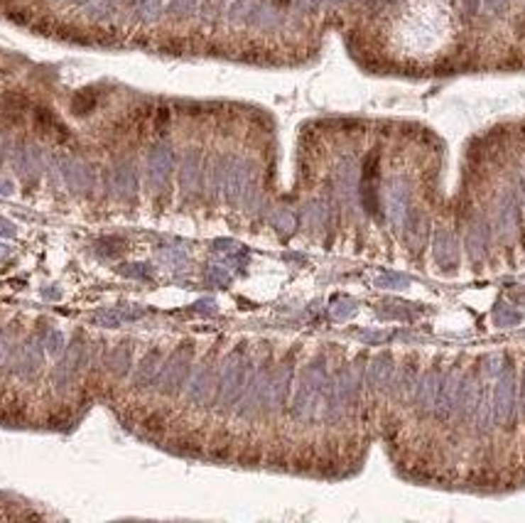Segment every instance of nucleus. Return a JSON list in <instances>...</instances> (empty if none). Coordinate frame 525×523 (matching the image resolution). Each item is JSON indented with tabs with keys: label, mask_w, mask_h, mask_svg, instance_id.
Masks as SVG:
<instances>
[{
	"label": "nucleus",
	"mask_w": 525,
	"mask_h": 523,
	"mask_svg": "<svg viewBox=\"0 0 525 523\" xmlns=\"http://www.w3.org/2000/svg\"><path fill=\"white\" fill-rule=\"evenodd\" d=\"M326 386H329V376H326L324 361L321 359L312 361V364L302 371L297 393H294V398H292V418L299 420V423L312 420L314 413L321 408L319 400L324 396Z\"/></svg>",
	"instance_id": "obj_1"
},
{
	"label": "nucleus",
	"mask_w": 525,
	"mask_h": 523,
	"mask_svg": "<svg viewBox=\"0 0 525 523\" xmlns=\"http://www.w3.org/2000/svg\"><path fill=\"white\" fill-rule=\"evenodd\" d=\"M248 361H245L243 351H233L228 354V359L223 361L221 373H219L216 383V403L221 408H231L243 396L245 381H248Z\"/></svg>",
	"instance_id": "obj_2"
},
{
	"label": "nucleus",
	"mask_w": 525,
	"mask_h": 523,
	"mask_svg": "<svg viewBox=\"0 0 525 523\" xmlns=\"http://www.w3.org/2000/svg\"><path fill=\"white\" fill-rule=\"evenodd\" d=\"M189 366H192V346L184 344L162 364L158 378V391L162 396H175L184 386L187 376H189Z\"/></svg>",
	"instance_id": "obj_3"
},
{
	"label": "nucleus",
	"mask_w": 525,
	"mask_h": 523,
	"mask_svg": "<svg viewBox=\"0 0 525 523\" xmlns=\"http://www.w3.org/2000/svg\"><path fill=\"white\" fill-rule=\"evenodd\" d=\"M87 364V346L82 339H74L72 344L64 349V356L57 361L55 373H52V381H55L57 393H67L69 388L77 381L79 369Z\"/></svg>",
	"instance_id": "obj_4"
},
{
	"label": "nucleus",
	"mask_w": 525,
	"mask_h": 523,
	"mask_svg": "<svg viewBox=\"0 0 525 523\" xmlns=\"http://www.w3.org/2000/svg\"><path fill=\"white\" fill-rule=\"evenodd\" d=\"M172 170H175V150L170 143H158V145L150 148L145 172H148V182L155 192L167 189Z\"/></svg>",
	"instance_id": "obj_5"
},
{
	"label": "nucleus",
	"mask_w": 525,
	"mask_h": 523,
	"mask_svg": "<svg viewBox=\"0 0 525 523\" xmlns=\"http://www.w3.org/2000/svg\"><path fill=\"white\" fill-rule=\"evenodd\" d=\"M57 170L62 175L64 185L74 192V194H87V192L94 189V180L96 172L89 163L79 158H59L57 160Z\"/></svg>",
	"instance_id": "obj_6"
},
{
	"label": "nucleus",
	"mask_w": 525,
	"mask_h": 523,
	"mask_svg": "<svg viewBox=\"0 0 525 523\" xmlns=\"http://www.w3.org/2000/svg\"><path fill=\"white\" fill-rule=\"evenodd\" d=\"M42 361H45V346H42V339H28L18 351L13 354V373L25 381L35 378L42 369Z\"/></svg>",
	"instance_id": "obj_7"
},
{
	"label": "nucleus",
	"mask_w": 525,
	"mask_h": 523,
	"mask_svg": "<svg viewBox=\"0 0 525 523\" xmlns=\"http://www.w3.org/2000/svg\"><path fill=\"white\" fill-rule=\"evenodd\" d=\"M13 165L25 182H35L45 170V150L35 143H20L13 153Z\"/></svg>",
	"instance_id": "obj_8"
},
{
	"label": "nucleus",
	"mask_w": 525,
	"mask_h": 523,
	"mask_svg": "<svg viewBox=\"0 0 525 523\" xmlns=\"http://www.w3.org/2000/svg\"><path fill=\"white\" fill-rule=\"evenodd\" d=\"M248 185H250V165L245 160L228 158L226 175H223V192H226L228 202L238 204L248 194Z\"/></svg>",
	"instance_id": "obj_9"
},
{
	"label": "nucleus",
	"mask_w": 525,
	"mask_h": 523,
	"mask_svg": "<svg viewBox=\"0 0 525 523\" xmlns=\"http://www.w3.org/2000/svg\"><path fill=\"white\" fill-rule=\"evenodd\" d=\"M109 187L123 202H131L138 194V170L133 160H118L109 172Z\"/></svg>",
	"instance_id": "obj_10"
},
{
	"label": "nucleus",
	"mask_w": 525,
	"mask_h": 523,
	"mask_svg": "<svg viewBox=\"0 0 525 523\" xmlns=\"http://www.w3.org/2000/svg\"><path fill=\"white\" fill-rule=\"evenodd\" d=\"M214 386H216L214 366H211V361H204V364L194 371V376L189 378V383H187V391H184L187 403H189V405L206 403V400L211 398V393H214Z\"/></svg>",
	"instance_id": "obj_11"
},
{
	"label": "nucleus",
	"mask_w": 525,
	"mask_h": 523,
	"mask_svg": "<svg viewBox=\"0 0 525 523\" xmlns=\"http://www.w3.org/2000/svg\"><path fill=\"white\" fill-rule=\"evenodd\" d=\"M385 214L393 226H403L405 216L410 214L408 204V187L403 180H393L385 189Z\"/></svg>",
	"instance_id": "obj_12"
},
{
	"label": "nucleus",
	"mask_w": 525,
	"mask_h": 523,
	"mask_svg": "<svg viewBox=\"0 0 525 523\" xmlns=\"http://www.w3.org/2000/svg\"><path fill=\"white\" fill-rule=\"evenodd\" d=\"M290 383H292V364L285 361L275 369V373L267 381V398H265V408L267 410H280L287 400V393H290Z\"/></svg>",
	"instance_id": "obj_13"
},
{
	"label": "nucleus",
	"mask_w": 525,
	"mask_h": 523,
	"mask_svg": "<svg viewBox=\"0 0 525 523\" xmlns=\"http://www.w3.org/2000/svg\"><path fill=\"white\" fill-rule=\"evenodd\" d=\"M457 381H454V376H444L439 378V391H437V398H435V408H432V413H435L437 420H444L452 415V410L457 408Z\"/></svg>",
	"instance_id": "obj_14"
},
{
	"label": "nucleus",
	"mask_w": 525,
	"mask_h": 523,
	"mask_svg": "<svg viewBox=\"0 0 525 523\" xmlns=\"http://www.w3.org/2000/svg\"><path fill=\"white\" fill-rule=\"evenodd\" d=\"M199 177H201V155H199V150L189 148V150L184 153V158H182V165H179L182 189H184L187 194L194 192L197 187H199Z\"/></svg>",
	"instance_id": "obj_15"
},
{
	"label": "nucleus",
	"mask_w": 525,
	"mask_h": 523,
	"mask_svg": "<svg viewBox=\"0 0 525 523\" xmlns=\"http://www.w3.org/2000/svg\"><path fill=\"white\" fill-rule=\"evenodd\" d=\"M160 369H162V354L158 349L148 351L136 366V373H133V386L136 388H148L150 383L158 378Z\"/></svg>",
	"instance_id": "obj_16"
},
{
	"label": "nucleus",
	"mask_w": 525,
	"mask_h": 523,
	"mask_svg": "<svg viewBox=\"0 0 525 523\" xmlns=\"http://www.w3.org/2000/svg\"><path fill=\"white\" fill-rule=\"evenodd\" d=\"M390 376H393V366H390L388 356H378V359L371 361L366 371V386L371 391H385L390 383Z\"/></svg>",
	"instance_id": "obj_17"
},
{
	"label": "nucleus",
	"mask_w": 525,
	"mask_h": 523,
	"mask_svg": "<svg viewBox=\"0 0 525 523\" xmlns=\"http://www.w3.org/2000/svg\"><path fill=\"white\" fill-rule=\"evenodd\" d=\"M437 391H439V373L430 371L427 376H422L420 386H417V408H420V413H432V408H435V398H437Z\"/></svg>",
	"instance_id": "obj_18"
},
{
	"label": "nucleus",
	"mask_w": 525,
	"mask_h": 523,
	"mask_svg": "<svg viewBox=\"0 0 525 523\" xmlns=\"http://www.w3.org/2000/svg\"><path fill=\"white\" fill-rule=\"evenodd\" d=\"M35 126L40 128L45 136H52V138H57V141H69L67 126H64L50 109H37L35 111Z\"/></svg>",
	"instance_id": "obj_19"
},
{
	"label": "nucleus",
	"mask_w": 525,
	"mask_h": 523,
	"mask_svg": "<svg viewBox=\"0 0 525 523\" xmlns=\"http://www.w3.org/2000/svg\"><path fill=\"white\" fill-rule=\"evenodd\" d=\"M133 366V351L131 346H114V349L106 354V369H109L114 376L123 378Z\"/></svg>",
	"instance_id": "obj_20"
},
{
	"label": "nucleus",
	"mask_w": 525,
	"mask_h": 523,
	"mask_svg": "<svg viewBox=\"0 0 525 523\" xmlns=\"http://www.w3.org/2000/svg\"><path fill=\"white\" fill-rule=\"evenodd\" d=\"M435 253H437V260L444 265L454 263V238L449 231H437V238H435Z\"/></svg>",
	"instance_id": "obj_21"
},
{
	"label": "nucleus",
	"mask_w": 525,
	"mask_h": 523,
	"mask_svg": "<svg viewBox=\"0 0 525 523\" xmlns=\"http://www.w3.org/2000/svg\"><path fill=\"white\" fill-rule=\"evenodd\" d=\"M116 10V0H89L84 13H87L89 20H106L111 18Z\"/></svg>",
	"instance_id": "obj_22"
},
{
	"label": "nucleus",
	"mask_w": 525,
	"mask_h": 523,
	"mask_svg": "<svg viewBox=\"0 0 525 523\" xmlns=\"http://www.w3.org/2000/svg\"><path fill=\"white\" fill-rule=\"evenodd\" d=\"M123 251H126V241L118 236H104L96 241V253H99L101 258H116Z\"/></svg>",
	"instance_id": "obj_23"
},
{
	"label": "nucleus",
	"mask_w": 525,
	"mask_h": 523,
	"mask_svg": "<svg viewBox=\"0 0 525 523\" xmlns=\"http://www.w3.org/2000/svg\"><path fill=\"white\" fill-rule=\"evenodd\" d=\"M42 346H45L47 354L59 356L64 351V334L59 329H45L42 332Z\"/></svg>",
	"instance_id": "obj_24"
},
{
	"label": "nucleus",
	"mask_w": 525,
	"mask_h": 523,
	"mask_svg": "<svg viewBox=\"0 0 525 523\" xmlns=\"http://www.w3.org/2000/svg\"><path fill=\"white\" fill-rule=\"evenodd\" d=\"M326 216H329L326 202H312V204H307V209H304V219H307L309 226H321V224H326Z\"/></svg>",
	"instance_id": "obj_25"
},
{
	"label": "nucleus",
	"mask_w": 525,
	"mask_h": 523,
	"mask_svg": "<svg viewBox=\"0 0 525 523\" xmlns=\"http://www.w3.org/2000/svg\"><path fill=\"white\" fill-rule=\"evenodd\" d=\"M160 13H162V0H140L136 8V15L143 23H150V20L160 18Z\"/></svg>",
	"instance_id": "obj_26"
},
{
	"label": "nucleus",
	"mask_w": 525,
	"mask_h": 523,
	"mask_svg": "<svg viewBox=\"0 0 525 523\" xmlns=\"http://www.w3.org/2000/svg\"><path fill=\"white\" fill-rule=\"evenodd\" d=\"M158 258H160V263L170 265V268H184V265H187V253H184V251H179V248L160 251Z\"/></svg>",
	"instance_id": "obj_27"
},
{
	"label": "nucleus",
	"mask_w": 525,
	"mask_h": 523,
	"mask_svg": "<svg viewBox=\"0 0 525 523\" xmlns=\"http://www.w3.org/2000/svg\"><path fill=\"white\" fill-rule=\"evenodd\" d=\"M118 273L126 277H140V280L153 277V270H150L148 263H123V265H118Z\"/></svg>",
	"instance_id": "obj_28"
},
{
	"label": "nucleus",
	"mask_w": 525,
	"mask_h": 523,
	"mask_svg": "<svg viewBox=\"0 0 525 523\" xmlns=\"http://www.w3.org/2000/svg\"><path fill=\"white\" fill-rule=\"evenodd\" d=\"M121 322H123V317H121V312H118V309H101V312L94 314V324L106 327V329H114Z\"/></svg>",
	"instance_id": "obj_29"
},
{
	"label": "nucleus",
	"mask_w": 525,
	"mask_h": 523,
	"mask_svg": "<svg viewBox=\"0 0 525 523\" xmlns=\"http://www.w3.org/2000/svg\"><path fill=\"white\" fill-rule=\"evenodd\" d=\"M353 312H356V305L349 297H339V300L331 302V317L334 319H349Z\"/></svg>",
	"instance_id": "obj_30"
},
{
	"label": "nucleus",
	"mask_w": 525,
	"mask_h": 523,
	"mask_svg": "<svg viewBox=\"0 0 525 523\" xmlns=\"http://www.w3.org/2000/svg\"><path fill=\"white\" fill-rule=\"evenodd\" d=\"M272 224H275V229H280L282 233H290L294 231V226H297V219L290 209H280L275 216H272Z\"/></svg>",
	"instance_id": "obj_31"
},
{
	"label": "nucleus",
	"mask_w": 525,
	"mask_h": 523,
	"mask_svg": "<svg viewBox=\"0 0 525 523\" xmlns=\"http://www.w3.org/2000/svg\"><path fill=\"white\" fill-rule=\"evenodd\" d=\"M72 109H74V114H77V116L91 114V111L96 109V96L94 94H79L77 99H74Z\"/></svg>",
	"instance_id": "obj_32"
},
{
	"label": "nucleus",
	"mask_w": 525,
	"mask_h": 523,
	"mask_svg": "<svg viewBox=\"0 0 525 523\" xmlns=\"http://www.w3.org/2000/svg\"><path fill=\"white\" fill-rule=\"evenodd\" d=\"M255 8V0H238L231 5V20H248Z\"/></svg>",
	"instance_id": "obj_33"
},
{
	"label": "nucleus",
	"mask_w": 525,
	"mask_h": 523,
	"mask_svg": "<svg viewBox=\"0 0 525 523\" xmlns=\"http://www.w3.org/2000/svg\"><path fill=\"white\" fill-rule=\"evenodd\" d=\"M206 280L211 282V285H219V287L228 285V270L221 268V265H211V268L206 270Z\"/></svg>",
	"instance_id": "obj_34"
},
{
	"label": "nucleus",
	"mask_w": 525,
	"mask_h": 523,
	"mask_svg": "<svg viewBox=\"0 0 525 523\" xmlns=\"http://www.w3.org/2000/svg\"><path fill=\"white\" fill-rule=\"evenodd\" d=\"M13 341H10L8 337H0V369H5V366H10V361H13Z\"/></svg>",
	"instance_id": "obj_35"
},
{
	"label": "nucleus",
	"mask_w": 525,
	"mask_h": 523,
	"mask_svg": "<svg viewBox=\"0 0 525 523\" xmlns=\"http://www.w3.org/2000/svg\"><path fill=\"white\" fill-rule=\"evenodd\" d=\"M378 285H385V287H405V285H408V277L393 275V273H385V275L378 280Z\"/></svg>",
	"instance_id": "obj_36"
},
{
	"label": "nucleus",
	"mask_w": 525,
	"mask_h": 523,
	"mask_svg": "<svg viewBox=\"0 0 525 523\" xmlns=\"http://www.w3.org/2000/svg\"><path fill=\"white\" fill-rule=\"evenodd\" d=\"M197 0H172V5H170V13L172 15H187L192 8H194Z\"/></svg>",
	"instance_id": "obj_37"
},
{
	"label": "nucleus",
	"mask_w": 525,
	"mask_h": 523,
	"mask_svg": "<svg viewBox=\"0 0 525 523\" xmlns=\"http://www.w3.org/2000/svg\"><path fill=\"white\" fill-rule=\"evenodd\" d=\"M0 236H5V238L18 236V229H15V224L8 221V219H3V216H0Z\"/></svg>",
	"instance_id": "obj_38"
},
{
	"label": "nucleus",
	"mask_w": 525,
	"mask_h": 523,
	"mask_svg": "<svg viewBox=\"0 0 525 523\" xmlns=\"http://www.w3.org/2000/svg\"><path fill=\"white\" fill-rule=\"evenodd\" d=\"M214 307H216V302H214V300H199V302H194L197 312H204V314L214 312Z\"/></svg>",
	"instance_id": "obj_39"
},
{
	"label": "nucleus",
	"mask_w": 525,
	"mask_h": 523,
	"mask_svg": "<svg viewBox=\"0 0 525 523\" xmlns=\"http://www.w3.org/2000/svg\"><path fill=\"white\" fill-rule=\"evenodd\" d=\"M13 189H15V187H13L10 180L0 177V197H10V194H13Z\"/></svg>",
	"instance_id": "obj_40"
},
{
	"label": "nucleus",
	"mask_w": 525,
	"mask_h": 523,
	"mask_svg": "<svg viewBox=\"0 0 525 523\" xmlns=\"http://www.w3.org/2000/svg\"><path fill=\"white\" fill-rule=\"evenodd\" d=\"M297 3V8H302V10H314L319 5V0H294Z\"/></svg>",
	"instance_id": "obj_41"
},
{
	"label": "nucleus",
	"mask_w": 525,
	"mask_h": 523,
	"mask_svg": "<svg viewBox=\"0 0 525 523\" xmlns=\"http://www.w3.org/2000/svg\"><path fill=\"white\" fill-rule=\"evenodd\" d=\"M42 295H45V297H50V300H57V297L62 295V290H57V285H50L45 292H42Z\"/></svg>",
	"instance_id": "obj_42"
},
{
	"label": "nucleus",
	"mask_w": 525,
	"mask_h": 523,
	"mask_svg": "<svg viewBox=\"0 0 525 523\" xmlns=\"http://www.w3.org/2000/svg\"><path fill=\"white\" fill-rule=\"evenodd\" d=\"M5 153H8V141H5V138H0V163H3Z\"/></svg>",
	"instance_id": "obj_43"
},
{
	"label": "nucleus",
	"mask_w": 525,
	"mask_h": 523,
	"mask_svg": "<svg viewBox=\"0 0 525 523\" xmlns=\"http://www.w3.org/2000/svg\"><path fill=\"white\" fill-rule=\"evenodd\" d=\"M10 253V251H8V246H3V243H0V260H3L5 258V255H8Z\"/></svg>",
	"instance_id": "obj_44"
},
{
	"label": "nucleus",
	"mask_w": 525,
	"mask_h": 523,
	"mask_svg": "<svg viewBox=\"0 0 525 523\" xmlns=\"http://www.w3.org/2000/svg\"><path fill=\"white\" fill-rule=\"evenodd\" d=\"M69 3H74V5H87L89 0H69Z\"/></svg>",
	"instance_id": "obj_45"
},
{
	"label": "nucleus",
	"mask_w": 525,
	"mask_h": 523,
	"mask_svg": "<svg viewBox=\"0 0 525 523\" xmlns=\"http://www.w3.org/2000/svg\"><path fill=\"white\" fill-rule=\"evenodd\" d=\"M329 3H341V0H329Z\"/></svg>",
	"instance_id": "obj_46"
}]
</instances>
